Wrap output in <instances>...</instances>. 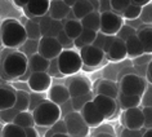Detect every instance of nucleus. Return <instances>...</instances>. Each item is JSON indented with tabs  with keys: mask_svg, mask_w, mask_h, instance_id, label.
Segmentation results:
<instances>
[{
	"mask_svg": "<svg viewBox=\"0 0 152 137\" xmlns=\"http://www.w3.org/2000/svg\"><path fill=\"white\" fill-rule=\"evenodd\" d=\"M27 70V57L20 51L7 53L0 66V75L5 80H18Z\"/></svg>",
	"mask_w": 152,
	"mask_h": 137,
	"instance_id": "nucleus-1",
	"label": "nucleus"
},
{
	"mask_svg": "<svg viewBox=\"0 0 152 137\" xmlns=\"http://www.w3.org/2000/svg\"><path fill=\"white\" fill-rule=\"evenodd\" d=\"M27 40L25 27L18 20L8 18L0 25V41L7 48H20Z\"/></svg>",
	"mask_w": 152,
	"mask_h": 137,
	"instance_id": "nucleus-2",
	"label": "nucleus"
},
{
	"mask_svg": "<svg viewBox=\"0 0 152 137\" xmlns=\"http://www.w3.org/2000/svg\"><path fill=\"white\" fill-rule=\"evenodd\" d=\"M34 123L37 127H45L49 128L52 127L56 122L62 119V114H61V109L58 105L53 104V102L45 100L41 102L40 105H37L35 109L31 111Z\"/></svg>",
	"mask_w": 152,
	"mask_h": 137,
	"instance_id": "nucleus-3",
	"label": "nucleus"
},
{
	"mask_svg": "<svg viewBox=\"0 0 152 137\" xmlns=\"http://www.w3.org/2000/svg\"><path fill=\"white\" fill-rule=\"evenodd\" d=\"M57 65H58L59 73L63 77L79 73L84 66L79 52L74 51V49H63L61 55L57 57Z\"/></svg>",
	"mask_w": 152,
	"mask_h": 137,
	"instance_id": "nucleus-4",
	"label": "nucleus"
},
{
	"mask_svg": "<svg viewBox=\"0 0 152 137\" xmlns=\"http://www.w3.org/2000/svg\"><path fill=\"white\" fill-rule=\"evenodd\" d=\"M147 82L146 79L137 74H126L120 79V85H119V92L129 96H142L143 92L147 88Z\"/></svg>",
	"mask_w": 152,
	"mask_h": 137,
	"instance_id": "nucleus-5",
	"label": "nucleus"
},
{
	"mask_svg": "<svg viewBox=\"0 0 152 137\" xmlns=\"http://www.w3.org/2000/svg\"><path fill=\"white\" fill-rule=\"evenodd\" d=\"M63 122L66 124L67 135L71 137H86L89 135V127L86 125L84 119L81 118L80 113L71 111L66 114L63 118Z\"/></svg>",
	"mask_w": 152,
	"mask_h": 137,
	"instance_id": "nucleus-6",
	"label": "nucleus"
},
{
	"mask_svg": "<svg viewBox=\"0 0 152 137\" xmlns=\"http://www.w3.org/2000/svg\"><path fill=\"white\" fill-rule=\"evenodd\" d=\"M101 14V22H99V32L104 34V35L110 36H115L119 30L121 29V26H124L125 21L123 20V17L119 14L113 13L112 10Z\"/></svg>",
	"mask_w": 152,
	"mask_h": 137,
	"instance_id": "nucleus-7",
	"label": "nucleus"
},
{
	"mask_svg": "<svg viewBox=\"0 0 152 137\" xmlns=\"http://www.w3.org/2000/svg\"><path fill=\"white\" fill-rule=\"evenodd\" d=\"M63 49L59 45L58 40L56 38H49V36H43L39 40V45H37V53L43 56L44 58L48 61L57 58Z\"/></svg>",
	"mask_w": 152,
	"mask_h": 137,
	"instance_id": "nucleus-8",
	"label": "nucleus"
},
{
	"mask_svg": "<svg viewBox=\"0 0 152 137\" xmlns=\"http://www.w3.org/2000/svg\"><path fill=\"white\" fill-rule=\"evenodd\" d=\"M79 113L89 128H97L104 122V116L102 115V113L98 110L93 101L86 102Z\"/></svg>",
	"mask_w": 152,
	"mask_h": 137,
	"instance_id": "nucleus-9",
	"label": "nucleus"
},
{
	"mask_svg": "<svg viewBox=\"0 0 152 137\" xmlns=\"http://www.w3.org/2000/svg\"><path fill=\"white\" fill-rule=\"evenodd\" d=\"M79 55H80L83 65L89 67H96L98 65H101V62L104 58L103 51L94 47V45H85V47H83Z\"/></svg>",
	"mask_w": 152,
	"mask_h": 137,
	"instance_id": "nucleus-10",
	"label": "nucleus"
},
{
	"mask_svg": "<svg viewBox=\"0 0 152 137\" xmlns=\"http://www.w3.org/2000/svg\"><path fill=\"white\" fill-rule=\"evenodd\" d=\"M27 84L32 92L44 93L52 87V77H49L48 73H31Z\"/></svg>",
	"mask_w": 152,
	"mask_h": 137,
	"instance_id": "nucleus-11",
	"label": "nucleus"
},
{
	"mask_svg": "<svg viewBox=\"0 0 152 137\" xmlns=\"http://www.w3.org/2000/svg\"><path fill=\"white\" fill-rule=\"evenodd\" d=\"M66 88L68 91V94H70V98L80 97V96H84V94H88L92 92L90 82L84 77H77V78L70 79Z\"/></svg>",
	"mask_w": 152,
	"mask_h": 137,
	"instance_id": "nucleus-12",
	"label": "nucleus"
},
{
	"mask_svg": "<svg viewBox=\"0 0 152 137\" xmlns=\"http://www.w3.org/2000/svg\"><path fill=\"white\" fill-rule=\"evenodd\" d=\"M49 0H28L25 7V13L27 18H40L48 14Z\"/></svg>",
	"mask_w": 152,
	"mask_h": 137,
	"instance_id": "nucleus-13",
	"label": "nucleus"
},
{
	"mask_svg": "<svg viewBox=\"0 0 152 137\" xmlns=\"http://www.w3.org/2000/svg\"><path fill=\"white\" fill-rule=\"evenodd\" d=\"M123 123L128 129H142L143 128V114L139 108L124 110Z\"/></svg>",
	"mask_w": 152,
	"mask_h": 137,
	"instance_id": "nucleus-14",
	"label": "nucleus"
},
{
	"mask_svg": "<svg viewBox=\"0 0 152 137\" xmlns=\"http://www.w3.org/2000/svg\"><path fill=\"white\" fill-rule=\"evenodd\" d=\"M94 105L98 108V110L102 113V115L104 116V119L107 118H111L115 115L116 110H117V104H116V100L113 98H110V97H106V96H101V94H97V96L93 97Z\"/></svg>",
	"mask_w": 152,
	"mask_h": 137,
	"instance_id": "nucleus-15",
	"label": "nucleus"
},
{
	"mask_svg": "<svg viewBox=\"0 0 152 137\" xmlns=\"http://www.w3.org/2000/svg\"><path fill=\"white\" fill-rule=\"evenodd\" d=\"M47 100L61 106L62 104L70 100V94H68V91L64 85L56 84V85H52L47 91Z\"/></svg>",
	"mask_w": 152,
	"mask_h": 137,
	"instance_id": "nucleus-16",
	"label": "nucleus"
},
{
	"mask_svg": "<svg viewBox=\"0 0 152 137\" xmlns=\"http://www.w3.org/2000/svg\"><path fill=\"white\" fill-rule=\"evenodd\" d=\"M104 57H107L110 61H113V62H117V61L124 60L126 56V48H125V41L117 39L115 36L112 44L110 45L107 53L104 55Z\"/></svg>",
	"mask_w": 152,
	"mask_h": 137,
	"instance_id": "nucleus-17",
	"label": "nucleus"
},
{
	"mask_svg": "<svg viewBox=\"0 0 152 137\" xmlns=\"http://www.w3.org/2000/svg\"><path fill=\"white\" fill-rule=\"evenodd\" d=\"M70 8L64 4L63 0H52L49 4L48 16L52 18L53 21H63L70 13Z\"/></svg>",
	"mask_w": 152,
	"mask_h": 137,
	"instance_id": "nucleus-18",
	"label": "nucleus"
},
{
	"mask_svg": "<svg viewBox=\"0 0 152 137\" xmlns=\"http://www.w3.org/2000/svg\"><path fill=\"white\" fill-rule=\"evenodd\" d=\"M49 61L40 56L39 53H35L27 58V68L31 73H47Z\"/></svg>",
	"mask_w": 152,
	"mask_h": 137,
	"instance_id": "nucleus-19",
	"label": "nucleus"
},
{
	"mask_svg": "<svg viewBox=\"0 0 152 137\" xmlns=\"http://www.w3.org/2000/svg\"><path fill=\"white\" fill-rule=\"evenodd\" d=\"M71 12L74 14L75 20L81 21L85 16L93 12V7L90 0H76L75 5L71 8Z\"/></svg>",
	"mask_w": 152,
	"mask_h": 137,
	"instance_id": "nucleus-20",
	"label": "nucleus"
},
{
	"mask_svg": "<svg viewBox=\"0 0 152 137\" xmlns=\"http://www.w3.org/2000/svg\"><path fill=\"white\" fill-rule=\"evenodd\" d=\"M97 92L98 94L101 96H106V97H110V98H115L117 97L119 94V87L115 82H111V80H101L98 82V87H97Z\"/></svg>",
	"mask_w": 152,
	"mask_h": 137,
	"instance_id": "nucleus-21",
	"label": "nucleus"
},
{
	"mask_svg": "<svg viewBox=\"0 0 152 137\" xmlns=\"http://www.w3.org/2000/svg\"><path fill=\"white\" fill-rule=\"evenodd\" d=\"M14 102H16V91L9 87H0V110L13 108Z\"/></svg>",
	"mask_w": 152,
	"mask_h": 137,
	"instance_id": "nucleus-22",
	"label": "nucleus"
},
{
	"mask_svg": "<svg viewBox=\"0 0 152 137\" xmlns=\"http://www.w3.org/2000/svg\"><path fill=\"white\" fill-rule=\"evenodd\" d=\"M63 25V32L70 38L71 40H75L76 38L80 36V34L83 31V26L80 24V21L77 20H66L61 21Z\"/></svg>",
	"mask_w": 152,
	"mask_h": 137,
	"instance_id": "nucleus-23",
	"label": "nucleus"
},
{
	"mask_svg": "<svg viewBox=\"0 0 152 137\" xmlns=\"http://www.w3.org/2000/svg\"><path fill=\"white\" fill-rule=\"evenodd\" d=\"M25 27V32H26V36L27 39L30 40H36L39 41L41 39V32H40V27H39V24L32 20V18H25L23 22H21Z\"/></svg>",
	"mask_w": 152,
	"mask_h": 137,
	"instance_id": "nucleus-24",
	"label": "nucleus"
},
{
	"mask_svg": "<svg viewBox=\"0 0 152 137\" xmlns=\"http://www.w3.org/2000/svg\"><path fill=\"white\" fill-rule=\"evenodd\" d=\"M125 48H126V56L132 57V58H137V57L144 55L142 44L137 35H133L128 40H125Z\"/></svg>",
	"mask_w": 152,
	"mask_h": 137,
	"instance_id": "nucleus-25",
	"label": "nucleus"
},
{
	"mask_svg": "<svg viewBox=\"0 0 152 137\" xmlns=\"http://www.w3.org/2000/svg\"><path fill=\"white\" fill-rule=\"evenodd\" d=\"M137 36L142 44L143 52L146 55H151L152 53V29L146 27V29H140L137 32Z\"/></svg>",
	"mask_w": 152,
	"mask_h": 137,
	"instance_id": "nucleus-26",
	"label": "nucleus"
},
{
	"mask_svg": "<svg viewBox=\"0 0 152 137\" xmlns=\"http://www.w3.org/2000/svg\"><path fill=\"white\" fill-rule=\"evenodd\" d=\"M99 22H101V14L93 10L92 13H89L88 16L83 18L80 24L83 26V29H88V30H92V31L99 32Z\"/></svg>",
	"mask_w": 152,
	"mask_h": 137,
	"instance_id": "nucleus-27",
	"label": "nucleus"
},
{
	"mask_svg": "<svg viewBox=\"0 0 152 137\" xmlns=\"http://www.w3.org/2000/svg\"><path fill=\"white\" fill-rule=\"evenodd\" d=\"M28 91H16V102H14L13 108L17 110L18 113L21 111H28V105H30V96Z\"/></svg>",
	"mask_w": 152,
	"mask_h": 137,
	"instance_id": "nucleus-28",
	"label": "nucleus"
},
{
	"mask_svg": "<svg viewBox=\"0 0 152 137\" xmlns=\"http://www.w3.org/2000/svg\"><path fill=\"white\" fill-rule=\"evenodd\" d=\"M117 97H119V102H120L121 109H124V110L138 108L140 105V97L139 96H129V94H124V93L119 92Z\"/></svg>",
	"mask_w": 152,
	"mask_h": 137,
	"instance_id": "nucleus-29",
	"label": "nucleus"
},
{
	"mask_svg": "<svg viewBox=\"0 0 152 137\" xmlns=\"http://www.w3.org/2000/svg\"><path fill=\"white\" fill-rule=\"evenodd\" d=\"M13 123L18 125L21 128H28V127H34L35 123H34V118L32 114L30 111H21L17 114V116L14 118Z\"/></svg>",
	"mask_w": 152,
	"mask_h": 137,
	"instance_id": "nucleus-30",
	"label": "nucleus"
},
{
	"mask_svg": "<svg viewBox=\"0 0 152 137\" xmlns=\"http://www.w3.org/2000/svg\"><path fill=\"white\" fill-rule=\"evenodd\" d=\"M0 136L1 137H26V133L23 128L18 127L14 123H9L3 127V131Z\"/></svg>",
	"mask_w": 152,
	"mask_h": 137,
	"instance_id": "nucleus-31",
	"label": "nucleus"
},
{
	"mask_svg": "<svg viewBox=\"0 0 152 137\" xmlns=\"http://www.w3.org/2000/svg\"><path fill=\"white\" fill-rule=\"evenodd\" d=\"M93 94L92 92L88 93V94H84V96H80V97H72L70 98L71 101V105H72V109H74V111H80V110L83 109V106H84L86 102L92 101L93 100Z\"/></svg>",
	"mask_w": 152,
	"mask_h": 137,
	"instance_id": "nucleus-32",
	"label": "nucleus"
},
{
	"mask_svg": "<svg viewBox=\"0 0 152 137\" xmlns=\"http://www.w3.org/2000/svg\"><path fill=\"white\" fill-rule=\"evenodd\" d=\"M58 133H67L66 124H64L63 119H59L58 122H56L52 127H49L47 129V132L44 133V137H52L54 135H58Z\"/></svg>",
	"mask_w": 152,
	"mask_h": 137,
	"instance_id": "nucleus-33",
	"label": "nucleus"
},
{
	"mask_svg": "<svg viewBox=\"0 0 152 137\" xmlns=\"http://www.w3.org/2000/svg\"><path fill=\"white\" fill-rule=\"evenodd\" d=\"M140 10H142V8H139V7H137V5H133L130 3L128 8L123 12L121 17H123V20H128V21L138 20L139 14H140Z\"/></svg>",
	"mask_w": 152,
	"mask_h": 137,
	"instance_id": "nucleus-34",
	"label": "nucleus"
},
{
	"mask_svg": "<svg viewBox=\"0 0 152 137\" xmlns=\"http://www.w3.org/2000/svg\"><path fill=\"white\" fill-rule=\"evenodd\" d=\"M37 45H39V41L27 39L23 44L21 45V51L20 52H22L28 58L30 56H32V55H35V53H37Z\"/></svg>",
	"mask_w": 152,
	"mask_h": 137,
	"instance_id": "nucleus-35",
	"label": "nucleus"
},
{
	"mask_svg": "<svg viewBox=\"0 0 152 137\" xmlns=\"http://www.w3.org/2000/svg\"><path fill=\"white\" fill-rule=\"evenodd\" d=\"M129 4H130V0H111V1H110L111 10L113 13L119 14V16L123 14V12L128 8Z\"/></svg>",
	"mask_w": 152,
	"mask_h": 137,
	"instance_id": "nucleus-36",
	"label": "nucleus"
},
{
	"mask_svg": "<svg viewBox=\"0 0 152 137\" xmlns=\"http://www.w3.org/2000/svg\"><path fill=\"white\" fill-rule=\"evenodd\" d=\"M133 35H137V30L133 29L132 26L124 24V26H121V29L119 30V32H117L115 36L117 38V39L125 41V40H128L129 38L133 36Z\"/></svg>",
	"mask_w": 152,
	"mask_h": 137,
	"instance_id": "nucleus-37",
	"label": "nucleus"
},
{
	"mask_svg": "<svg viewBox=\"0 0 152 137\" xmlns=\"http://www.w3.org/2000/svg\"><path fill=\"white\" fill-rule=\"evenodd\" d=\"M17 114H18V111L14 108L7 109V110H0V120H1L4 124L13 123V120H14V118L17 116Z\"/></svg>",
	"mask_w": 152,
	"mask_h": 137,
	"instance_id": "nucleus-38",
	"label": "nucleus"
},
{
	"mask_svg": "<svg viewBox=\"0 0 152 137\" xmlns=\"http://www.w3.org/2000/svg\"><path fill=\"white\" fill-rule=\"evenodd\" d=\"M96 36H97V32L96 31H92V30H88V29H83V31L79 36V39L81 40V43L85 45H92L96 40Z\"/></svg>",
	"mask_w": 152,
	"mask_h": 137,
	"instance_id": "nucleus-39",
	"label": "nucleus"
},
{
	"mask_svg": "<svg viewBox=\"0 0 152 137\" xmlns=\"http://www.w3.org/2000/svg\"><path fill=\"white\" fill-rule=\"evenodd\" d=\"M28 96H30V105H28V111L30 113H31L37 105H40L41 102H44L45 100H47V96H45L44 93L32 92V93H30Z\"/></svg>",
	"mask_w": 152,
	"mask_h": 137,
	"instance_id": "nucleus-40",
	"label": "nucleus"
},
{
	"mask_svg": "<svg viewBox=\"0 0 152 137\" xmlns=\"http://www.w3.org/2000/svg\"><path fill=\"white\" fill-rule=\"evenodd\" d=\"M35 20L37 24H39V27H40V32H41V38L47 35V32L49 31V27H50V24H52V18L48 16H44V17H40V18H32Z\"/></svg>",
	"mask_w": 152,
	"mask_h": 137,
	"instance_id": "nucleus-41",
	"label": "nucleus"
},
{
	"mask_svg": "<svg viewBox=\"0 0 152 137\" xmlns=\"http://www.w3.org/2000/svg\"><path fill=\"white\" fill-rule=\"evenodd\" d=\"M139 21L147 25H150L152 22V4L151 3H148L147 5H144L142 8L140 14H139Z\"/></svg>",
	"mask_w": 152,
	"mask_h": 137,
	"instance_id": "nucleus-42",
	"label": "nucleus"
},
{
	"mask_svg": "<svg viewBox=\"0 0 152 137\" xmlns=\"http://www.w3.org/2000/svg\"><path fill=\"white\" fill-rule=\"evenodd\" d=\"M140 104L143 108H152V87L151 84L147 85L146 91L140 96Z\"/></svg>",
	"mask_w": 152,
	"mask_h": 137,
	"instance_id": "nucleus-43",
	"label": "nucleus"
},
{
	"mask_svg": "<svg viewBox=\"0 0 152 137\" xmlns=\"http://www.w3.org/2000/svg\"><path fill=\"white\" fill-rule=\"evenodd\" d=\"M56 39L58 40V43H59L61 47H62V49H71L72 47H74V40H71L70 38L63 32V30L57 35Z\"/></svg>",
	"mask_w": 152,
	"mask_h": 137,
	"instance_id": "nucleus-44",
	"label": "nucleus"
},
{
	"mask_svg": "<svg viewBox=\"0 0 152 137\" xmlns=\"http://www.w3.org/2000/svg\"><path fill=\"white\" fill-rule=\"evenodd\" d=\"M63 30V25L61 21H53L52 20V24H50V27H49V31L47 32L45 36H49V38H57V35Z\"/></svg>",
	"mask_w": 152,
	"mask_h": 137,
	"instance_id": "nucleus-45",
	"label": "nucleus"
},
{
	"mask_svg": "<svg viewBox=\"0 0 152 137\" xmlns=\"http://www.w3.org/2000/svg\"><path fill=\"white\" fill-rule=\"evenodd\" d=\"M143 114V128H152V108H142Z\"/></svg>",
	"mask_w": 152,
	"mask_h": 137,
	"instance_id": "nucleus-46",
	"label": "nucleus"
},
{
	"mask_svg": "<svg viewBox=\"0 0 152 137\" xmlns=\"http://www.w3.org/2000/svg\"><path fill=\"white\" fill-rule=\"evenodd\" d=\"M48 75L49 77H54V78H63V75L59 73L58 65H57V58L49 61V67H48Z\"/></svg>",
	"mask_w": 152,
	"mask_h": 137,
	"instance_id": "nucleus-47",
	"label": "nucleus"
},
{
	"mask_svg": "<svg viewBox=\"0 0 152 137\" xmlns=\"http://www.w3.org/2000/svg\"><path fill=\"white\" fill-rule=\"evenodd\" d=\"M144 132V128L142 129H128L124 128L121 131V137H142Z\"/></svg>",
	"mask_w": 152,
	"mask_h": 137,
	"instance_id": "nucleus-48",
	"label": "nucleus"
},
{
	"mask_svg": "<svg viewBox=\"0 0 152 137\" xmlns=\"http://www.w3.org/2000/svg\"><path fill=\"white\" fill-rule=\"evenodd\" d=\"M106 36H107V35H104V34H102V32H97L96 40H94V43L92 45H94V47H97V48H99V49L103 51V45H104Z\"/></svg>",
	"mask_w": 152,
	"mask_h": 137,
	"instance_id": "nucleus-49",
	"label": "nucleus"
},
{
	"mask_svg": "<svg viewBox=\"0 0 152 137\" xmlns=\"http://www.w3.org/2000/svg\"><path fill=\"white\" fill-rule=\"evenodd\" d=\"M111 10V5H110V0H102L99 1V8H98V13H104Z\"/></svg>",
	"mask_w": 152,
	"mask_h": 137,
	"instance_id": "nucleus-50",
	"label": "nucleus"
},
{
	"mask_svg": "<svg viewBox=\"0 0 152 137\" xmlns=\"http://www.w3.org/2000/svg\"><path fill=\"white\" fill-rule=\"evenodd\" d=\"M151 62V55H142V56H139V57H137V58L134 60V63H146V65H148Z\"/></svg>",
	"mask_w": 152,
	"mask_h": 137,
	"instance_id": "nucleus-51",
	"label": "nucleus"
},
{
	"mask_svg": "<svg viewBox=\"0 0 152 137\" xmlns=\"http://www.w3.org/2000/svg\"><path fill=\"white\" fill-rule=\"evenodd\" d=\"M23 129H25L26 137H39V133H37L36 128H34V127H28V128H23Z\"/></svg>",
	"mask_w": 152,
	"mask_h": 137,
	"instance_id": "nucleus-52",
	"label": "nucleus"
},
{
	"mask_svg": "<svg viewBox=\"0 0 152 137\" xmlns=\"http://www.w3.org/2000/svg\"><path fill=\"white\" fill-rule=\"evenodd\" d=\"M113 39H115V36H110V35H107V36H106V40H104V45H103V53H104V55H106V53H107L108 48H110V45L112 44Z\"/></svg>",
	"mask_w": 152,
	"mask_h": 137,
	"instance_id": "nucleus-53",
	"label": "nucleus"
},
{
	"mask_svg": "<svg viewBox=\"0 0 152 137\" xmlns=\"http://www.w3.org/2000/svg\"><path fill=\"white\" fill-rule=\"evenodd\" d=\"M151 70H152V62H150V63L147 65V70H146V82H147V84H151V83H152Z\"/></svg>",
	"mask_w": 152,
	"mask_h": 137,
	"instance_id": "nucleus-54",
	"label": "nucleus"
},
{
	"mask_svg": "<svg viewBox=\"0 0 152 137\" xmlns=\"http://www.w3.org/2000/svg\"><path fill=\"white\" fill-rule=\"evenodd\" d=\"M130 3L133 5H137V7H139V8H143L144 5H147L148 3H151V0H130Z\"/></svg>",
	"mask_w": 152,
	"mask_h": 137,
	"instance_id": "nucleus-55",
	"label": "nucleus"
},
{
	"mask_svg": "<svg viewBox=\"0 0 152 137\" xmlns=\"http://www.w3.org/2000/svg\"><path fill=\"white\" fill-rule=\"evenodd\" d=\"M14 5L16 7H18V8H23L25 9V7H26V4H27V0L26 1H21V0H14Z\"/></svg>",
	"mask_w": 152,
	"mask_h": 137,
	"instance_id": "nucleus-56",
	"label": "nucleus"
},
{
	"mask_svg": "<svg viewBox=\"0 0 152 137\" xmlns=\"http://www.w3.org/2000/svg\"><path fill=\"white\" fill-rule=\"evenodd\" d=\"M63 1H64V4H66L67 7H68V8H72V7H74L75 5V3H76V0H63Z\"/></svg>",
	"mask_w": 152,
	"mask_h": 137,
	"instance_id": "nucleus-57",
	"label": "nucleus"
},
{
	"mask_svg": "<svg viewBox=\"0 0 152 137\" xmlns=\"http://www.w3.org/2000/svg\"><path fill=\"white\" fill-rule=\"evenodd\" d=\"M142 137H152V128H148V129H144Z\"/></svg>",
	"mask_w": 152,
	"mask_h": 137,
	"instance_id": "nucleus-58",
	"label": "nucleus"
},
{
	"mask_svg": "<svg viewBox=\"0 0 152 137\" xmlns=\"http://www.w3.org/2000/svg\"><path fill=\"white\" fill-rule=\"evenodd\" d=\"M94 137H115V135H111V133H97Z\"/></svg>",
	"mask_w": 152,
	"mask_h": 137,
	"instance_id": "nucleus-59",
	"label": "nucleus"
},
{
	"mask_svg": "<svg viewBox=\"0 0 152 137\" xmlns=\"http://www.w3.org/2000/svg\"><path fill=\"white\" fill-rule=\"evenodd\" d=\"M52 137H71V136H68L67 133H58V135H54Z\"/></svg>",
	"mask_w": 152,
	"mask_h": 137,
	"instance_id": "nucleus-60",
	"label": "nucleus"
},
{
	"mask_svg": "<svg viewBox=\"0 0 152 137\" xmlns=\"http://www.w3.org/2000/svg\"><path fill=\"white\" fill-rule=\"evenodd\" d=\"M0 87H1V84H0Z\"/></svg>",
	"mask_w": 152,
	"mask_h": 137,
	"instance_id": "nucleus-61",
	"label": "nucleus"
},
{
	"mask_svg": "<svg viewBox=\"0 0 152 137\" xmlns=\"http://www.w3.org/2000/svg\"><path fill=\"white\" fill-rule=\"evenodd\" d=\"M0 137H1V136H0Z\"/></svg>",
	"mask_w": 152,
	"mask_h": 137,
	"instance_id": "nucleus-62",
	"label": "nucleus"
}]
</instances>
